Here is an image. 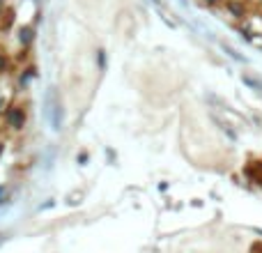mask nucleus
<instances>
[{"label":"nucleus","instance_id":"nucleus-1","mask_svg":"<svg viewBox=\"0 0 262 253\" xmlns=\"http://www.w3.org/2000/svg\"><path fill=\"white\" fill-rule=\"evenodd\" d=\"M251 253H262V244H255L253 249H251Z\"/></svg>","mask_w":262,"mask_h":253},{"label":"nucleus","instance_id":"nucleus-2","mask_svg":"<svg viewBox=\"0 0 262 253\" xmlns=\"http://www.w3.org/2000/svg\"><path fill=\"white\" fill-rule=\"evenodd\" d=\"M0 193H2V186H0Z\"/></svg>","mask_w":262,"mask_h":253}]
</instances>
